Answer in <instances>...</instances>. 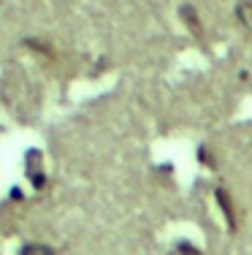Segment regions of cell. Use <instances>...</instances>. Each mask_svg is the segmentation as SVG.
Segmentation results:
<instances>
[{
  "instance_id": "cell-1",
  "label": "cell",
  "mask_w": 252,
  "mask_h": 255,
  "mask_svg": "<svg viewBox=\"0 0 252 255\" xmlns=\"http://www.w3.org/2000/svg\"><path fill=\"white\" fill-rule=\"evenodd\" d=\"M27 177L33 182L35 190H44L46 187V174H44V168H41V152L38 149L27 152Z\"/></svg>"
},
{
  "instance_id": "cell-2",
  "label": "cell",
  "mask_w": 252,
  "mask_h": 255,
  "mask_svg": "<svg viewBox=\"0 0 252 255\" xmlns=\"http://www.w3.org/2000/svg\"><path fill=\"white\" fill-rule=\"evenodd\" d=\"M217 201H220V206H223V212L228 215V220H231V226L236 223V217H233V209H231V198H228V193L225 190H217Z\"/></svg>"
},
{
  "instance_id": "cell-3",
  "label": "cell",
  "mask_w": 252,
  "mask_h": 255,
  "mask_svg": "<svg viewBox=\"0 0 252 255\" xmlns=\"http://www.w3.org/2000/svg\"><path fill=\"white\" fill-rule=\"evenodd\" d=\"M182 19L190 25V30H195V33L201 30V25H198V16H195V11L190 8V5H182Z\"/></svg>"
},
{
  "instance_id": "cell-4",
  "label": "cell",
  "mask_w": 252,
  "mask_h": 255,
  "mask_svg": "<svg viewBox=\"0 0 252 255\" xmlns=\"http://www.w3.org/2000/svg\"><path fill=\"white\" fill-rule=\"evenodd\" d=\"M19 255H55L49 250V247H44V245H25L19 250Z\"/></svg>"
},
{
  "instance_id": "cell-5",
  "label": "cell",
  "mask_w": 252,
  "mask_h": 255,
  "mask_svg": "<svg viewBox=\"0 0 252 255\" xmlns=\"http://www.w3.org/2000/svg\"><path fill=\"white\" fill-rule=\"evenodd\" d=\"M239 16H242V22H247L252 27V3H244L242 8H239Z\"/></svg>"
},
{
  "instance_id": "cell-6",
  "label": "cell",
  "mask_w": 252,
  "mask_h": 255,
  "mask_svg": "<svg viewBox=\"0 0 252 255\" xmlns=\"http://www.w3.org/2000/svg\"><path fill=\"white\" fill-rule=\"evenodd\" d=\"M179 255H201L195 250V247H190V242H182V245H179Z\"/></svg>"
},
{
  "instance_id": "cell-7",
  "label": "cell",
  "mask_w": 252,
  "mask_h": 255,
  "mask_svg": "<svg viewBox=\"0 0 252 255\" xmlns=\"http://www.w3.org/2000/svg\"><path fill=\"white\" fill-rule=\"evenodd\" d=\"M11 198H14V201H22V190H19V187H11Z\"/></svg>"
}]
</instances>
